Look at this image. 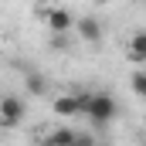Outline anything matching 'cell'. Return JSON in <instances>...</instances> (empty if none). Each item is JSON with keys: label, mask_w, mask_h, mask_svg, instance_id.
I'll return each instance as SVG.
<instances>
[{"label": "cell", "mask_w": 146, "mask_h": 146, "mask_svg": "<svg viewBox=\"0 0 146 146\" xmlns=\"http://www.w3.org/2000/svg\"><path fill=\"white\" fill-rule=\"evenodd\" d=\"M78 102H82V115H88L95 126H106L115 119V102L106 92H78Z\"/></svg>", "instance_id": "cell-1"}, {"label": "cell", "mask_w": 146, "mask_h": 146, "mask_svg": "<svg viewBox=\"0 0 146 146\" xmlns=\"http://www.w3.org/2000/svg\"><path fill=\"white\" fill-rule=\"evenodd\" d=\"M37 14L44 17V24H48L51 34H68V31L75 27V14L68 10V7H41Z\"/></svg>", "instance_id": "cell-2"}, {"label": "cell", "mask_w": 146, "mask_h": 146, "mask_svg": "<svg viewBox=\"0 0 146 146\" xmlns=\"http://www.w3.org/2000/svg\"><path fill=\"white\" fill-rule=\"evenodd\" d=\"M24 115H27V109H24V102H21L17 95H0V126H3V129L21 126Z\"/></svg>", "instance_id": "cell-3"}, {"label": "cell", "mask_w": 146, "mask_h": 146, "mask_svg": "<svg viewBox=\"0 0 146 146\" xmlns=\"http://www.w3.org/2000/svg\"><path fill=\"white\" fill-rule=\"evenodd\" d=\"M51 109H54V115H61V119H72V115H82V102H78V92H68V95H58V99L51 102Z\"/></svg>", "instance_id": "cell-4"}, {"label": "cell", "mask_w": 146, "mask_h": 146, "mask_svg": "<svg viewBox=\"0 0 146 146\" xmlns=\"http://www.w3.org/2000/svg\"><path fill=\"white\" fill-rule=\"evenodd\" d=\"M126 58H129L133 65H143V61H146V34H143V31H133V34H129Z\"/></svg>", "instance_id": "cell-5"}, {"label": "cell", "mask_w": 146, "mask_h": 146, "mask_svg": "<svg viewBox=\"0 0 146 146\" xmlns=\"http://www.w3.org/2000/svg\"><path fill=\"white\" fill-rule=\"evenodd\" d=\"M72 31H78L82 41H102V24H99L95 17H82V21H75Z\"/></svg>", "instance_id": "cell-6"}, {"label": "cell", "mask_w": 146, "mask_h": 146, "mask_svg": "<svg viewBox=\"0 0 146 146\" xmlns=\"http://www.w3.org/2000/svg\"><path fill=\"white\" fill-rule=\"evenodd\" d=\"M72 139H75V129L58 126V129H51V133H48V139H44V143H48V146H72Z\"/></svg>", "instance_id": "cell-7"}, {"label": "cell", "mask_w": 146, "mask_h": 146, "mask_svg": "<svg viewBox=\"0 0 146 146\" xmlns=\"http://www.w3.org/2000/svg\"><path fill=\"white\" fill-rule=\"evenodd\" d=\"M24 85H27V92H34V95H44V92H48L44 75H27V78H24Z\"/></svg>", "instance_id": "cell-8"}, {"label": "cell", "mask_w": 146, "mask_h": 146, "mask_svg": "<svg viewBox=\"0 0 146 146\" xmlns=\"http://www.w3.org/2000/svg\"><path fill=\"white\" fill-rule=\"evenodd\" d=\"M129 85H133V95H139V99L146 95V75H143V68L133 72V82H129Z\"/></svg>", "instance_id": "cell-9"}, {"label": "cell", "mask_w": 146, "mask_h": 146, "mask_svg": "<svg viewBox=\"0 0 146 146\" xmlns=\"http://www.w3.org/2000/svg\"><path fill=\"white\" fill-rule=\"evenodd\" d=\"M72 146H95V139H92L88 133H75V139H72Z\"/></svg>", "instance_id": "cell-10"}, {"label": "cell", "mask_w": 146, "mask_h": 146, "mask_svg": "<svg viewBox=\"0 0 146 146\" xmlns=\"http://www.w3.org/2000/svg\"><path fill=\"white\" fill-rule=\"evenodd\" d=\"M37 146H48V143H44V139H41V143H37Z\"/></svg>", "instance_id": "cell-11"}]
</instances>
